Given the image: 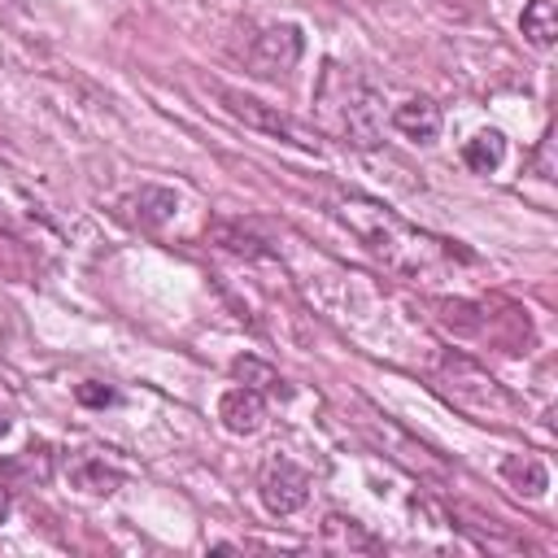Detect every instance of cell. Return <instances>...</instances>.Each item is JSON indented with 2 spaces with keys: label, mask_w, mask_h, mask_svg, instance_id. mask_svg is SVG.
Segmentation results:
<instances>
[{
  "label": "cell",
  "mask_w": 558,
  "mask_h": 558,
  "mask_svg": "<svg viewBox=\"0 0 558 558\" xmlns=\"http://www.w3.org/2000/svg\"><path fill=\"white\" fill-rule=\"evenodd\" d=\"M336 218H340L349 231H357L375 257H384L388 266L410 270V275L427 270L432 262H445V257L462 253V248H453L449 240H436V235H427V231L405 227L388 205H379V201H371V196H353V192H349V196L336 205Z\"/></svg>",
  "instance_id": "cell-1"
},
{
  "label": "cell",
  "mask_w": 558,
  "mask_h": 558,
  "mask_svg": "<svg viewBox=\"0 0 558 558\" xmlns=\"http://www.w3.org/2000/svg\"><path fill=\"white\" fill-rule=\"evenodd\" d=\"M432 384L449 405H458L462 414H471L480 423H514L519 418V397L506 392L480 362H471V357H462L453 349H445L436 357Z\"/></svg>",
  "instance_id": "cell-2"
},
{
  "label": "cell",
  "mask_w": 558,
  "mask_h": 558,
  "mask_svg": "<svg viewBox=\"0 0 558 558\" xmlns=\"http://www.w3.org/2000/svg\"><path fill=\"white\" fill-rule=\"evenodd\" d=\"M318 100L336 113L340 131H344L357 148H375V144L384 140V105H379V96H375L366 83H357L349 70L327 65V74H323V83H318Z\"/></svg>",
  "instance_id": "cell-3"
},
{
  "label": "cell",
  "mask_w": 558,
  "mask_h": 558,
  "mask_svg": "<svg viewBox=\"0 0 558 558\" xmlns=\"http://www.w3.org/2000/svg\"><path fill=\"white\" fill-rule=\"evenodd\" d=\"M218 100H222V109H227L235 122H244V126H253V131H262V135H275V140H283V144H296V148H305V153H323V135L310 131L305 122H296L292 113H283V109H275V105H266V100H257V96L231 92V87H222Z\"/></svg>",
  "instance_id": "cell-4"
},
{
  "label": "cell",
  "mask_w": 558,
  "mask_h": 558,
  "mask_svg": "<svg viewBox=\"0 0 558 558\" xmlns=\"http://www.w3.org/2000/svg\"><path fill=\"white\" fill-rule=\"evenodd\" d=\"M257 497L270 514H296L310 501V475L292 458H270L257 475Z\"/></svg>",
  "instance_id": "cell-5"
},
{
  "label": "cell",
  "mask_w": 558,
  "mask_h": 558,
  "mask_svg": "<svg viewBox=\"0 0 558 558\" xmlns=\"http://www.w3.org/2000/svg\"><path fill=\"white\" fill-rule=\"evenodd\" d=\"M296 61H301V31H296L292 22L266 26V31L253 39V48H248V65H253V74H262V78H283Z\"/></svg>",
  "instance_id": "cell-6"
},
{
  "label": "cell",
  "mask_w": 558,
  "mask_h": 558,
  "mask_svg": "<svg viewBox=\"0 0 558 558\" xmlns=\"http://www.w3.org/2000/svg\"><path fill=\"white\" fill-rule=\"evenodd\" d=\"M218 418H222L227 432L253 436V432L262 427V418H266V401H262L257 388H231V392H222V401H218Z\"/></svg>",
  "instance_id": "cell-7"
},
{
  "label": "cell",
  "mask_w": 558,
  "mask_h": 558,
  "mask_svg": "<svg viewBox=\"0 0 558 558\" xmlns=\"http://www.w3.org/2000/svg\"><path fill=\"white\" fill-rule=\"evenodd\" d=\"M65 475H70V484H74L78 493H92V497H109V493L122 484V471L109 466V462L96 458V453H74V458L65 462Z\"/></svg>",
  "instance_id": "cell-8"
},
{
  "label": "cell",
  "mask_w": 558,
  "mask_h": 558,
  "mask_svg": "<svg viewBox=\"0 0 558 558\" xmlns=\"http://www.w3.org/2000/svg\"><path fill=\"white\" fill-rule=\"evenodd\" d=\"M392 126L401 135H410L414 144H432L440 135V109L427 100V96H414V100H401L392 109Z\"/></svg>",
  "instance_id": "cell-9"
},
{
  "label": "cell",
  "mask_w": 558,
  "mask_h": 558,
  "mask_svg": "<svg viewBox=\"0 0 558 558\" xmlns=\"http://www.w3.org/2000/svg\"><path fill=\"white\" fill-rule=\"evenodd\" d=\"M323 545L327 549H349V554H379L384 549V541L379 536H371L357 519H349V514H327L323 519Z\"/></svg>",
  "instance_id": "cell-10"
},
{
  "label": "cell",
  "mask_w": 558,
  "mask_h": 558,
  "mask_svg": "<svg viewBox=\"0 0 558 558\" xmlns=\"http://www.w3.org/2000/svg\"><path fill=\"white\" fill-rule=\"evenodd\" d=\"M501 480H506L519 497H541V493L549 488V471H545V462L532 458V453H510V458H501Z\"/></svg>",
  "instance_id": "cell-11"
},
{
  "label": "cell",
  "mask_w": 558,
  "mask_h": 558,
  "mask_svg": "<svg viewBox=\"0 0 558 558\" xmlns=\"http://www.w3.org/2000/svg\"><path fill=\"white\" fill-rule=\"evenodd\" d=\"M519 26L536 48H554V39H558V0H527Z\"/></svg>",
  "instance_id": "cell-12"
},
{
  "label": "cell",
  "mask_w": 558,
  "mask_h": 558,
  "mask_svg": "<svg viewBox=\"0 0 558 558\" xmlns=\"http://www.w3.org/2000/svg\"><path fill=\"white\" fill-rule=\"evenodd\" d=\"M501 157H506V140H501V131H480V135H471V140L462 144V161H466V170H475V174L497 170Z\"/></svg>",
  "instance_id": "cell-13"
},
{
  "label": "cell",
  "mask_w": 558,
  "mask_h": 558,
  "mask_svg": "<svg viewBox=\"0 0 558 558\" xmlns=\"http://www.w3.org/2000/svg\"><path fill=\"white\" fill-rule=\"evenodd\" d=\"M131 205H135V218H140L144 227H161L166 218H174L179 196L166 192V187H140V192L131 196Z\"/></svg>",
  "instance_id": "cell-14"
},
{
  "label": "cell",
  "mask_w": 558,
  "mask_h": 558,
  "mask_svg": "<svg viewBox=\"0 0 558 558\" xmlns=\"http://www.w3.org/2000/svg\"><path fill=\"white\" fill-rule=\"evenodd\" d=\"M231 371H235L248 388H275V384H279V375H275L266 362H257V357H235Z\"/></svg>",
  "instance_id": "cell-15"
},
{
  "label": "cell",
  "mask_w": 558,
  "mask_h": 558,
  "mask_svg": "<svg viewBox=\"0 0 558 558\" xmlns=\"http://www.w3.org/2000/svg\"><path fill=\"white\" fill-rule=\"evenodd\" d=\"M214 235H218L231 253H248V257H262V253H266V248H262V240H253V235H248V231H240V227H218Z\"/></svg>",
  "instance_id": "cell-16"
},
{
  "label": "cell",
  "mask_w": 558,
  "mask_h": 558,
  "mask_svg": "<svg viewBox=\"0 0 558 558\" xmlns=\"http://www.w3.org/2000/svg\"><path fill=\"white\" fill-rule=\"evenodd\" d=\"M74 401H83V405H113L118 392L105 388V384H78V388H74Z\"/></svg>",
  "instance_id": "cell-17"
},
{
  "label": "cell",
  "mask_w": 558,
  "mask_h": 558,
  "mask_svg": "<svg viewBox=\"0 0 558 558\" xmlns=\"http://www.w3.org/2000/svg\"><path fill=\"white\" fill-rule=\"evenodd\" d=\"M4 514H9V493L0 488V519H4Z\"/></svg>",
  "instance_id": "cell-18"
},
{
  "label": "cell",
  "mask_w": 558,
  "mask_h": 558,
  "mask_svg": "<svg viewBox=\"0 0 558 558\" xmlns=\"http://www.w3.org/2000/svg\"><path fill=\"white\" fill-rule=\"evenodd\" d=\"M0 432H4V418H0Z\"/></svg>",
  "instance_id": "cell-19"
}]
</instances>
